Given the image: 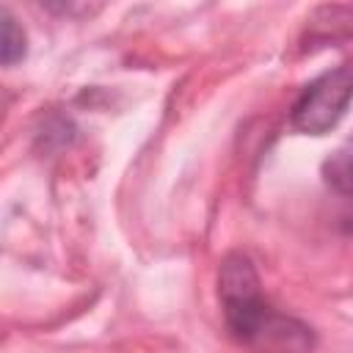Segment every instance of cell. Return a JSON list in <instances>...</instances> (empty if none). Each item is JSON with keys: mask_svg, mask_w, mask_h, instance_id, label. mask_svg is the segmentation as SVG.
<instances>
[{"mask_svg": "<svg viewBox=\"0 0 353 353\" xmlns=\"http://www.w3.org/2000/svg\"><path fill=\"white\" fill-rule=\"evenodd\" d=\"M323 174H325V182L345 193V196H353V138L345 141L323 165Z\"/></svg>", "mask_w": 353, "mask_h": 353, "instance_id": "3957f363", "label": "cell"}, {"mask_svg": "<svg viewBox=\"0 0 353 353\" xmlns=\"http://www.w3.org/2000/svg\"><path fill=\"white\" fill-rule=\"evenodd\" d=\"M0 52H3V63L6 66L17 63L25 55V33H22V28L17 25V19L8 11H3V44H0Z\"/></svg>", "mask_w": 353, "mask_h": 353, "instance_id": "277c9868", "label": "cell"}, {"mask_svg": "<svg viewBox=\"0 0 353 353\" xmlns=\"http://www.w3.org/2000/svg\"><path fill=\"white\" fill-rule=\"evenodd\" d=\"M218 295L226 325L254 353H312V328L279 314L259 292V276L248 256L229 254L218 273Z\"/></svg>", "mask_w": 353, "mask_h": 353, "instance_id": "6da1fadb", "label": "cell"}, {"mask_svg": "<svg viewBox=\"0 0 353 353\" xmlns=\"http://www.w3.org/2000/svg\"><path fill=\"white\" fill-rule=\"evenodd\" d=\"M353 99V66H336L312 80L292 105V124L306 135H323L339 124Z\"/></svg>", "mask_w": 353, "mask_h": 353, "instance_id": "7a4b0ae2", "label": "cell"}]
</instances>
